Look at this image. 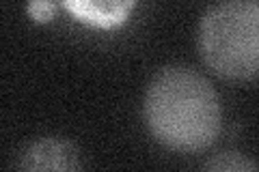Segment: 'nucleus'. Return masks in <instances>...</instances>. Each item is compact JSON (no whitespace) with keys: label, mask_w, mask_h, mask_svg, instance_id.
<instances>
[{"label":"nucleus","mask_w":259,"mask_h":172,"mask_svg":"<svg viewBox=\"0 0 259 172\" xmlns=\"http://www.w3.org/2000/svg\"><path fill=\"white\" fill-rule=\"evenodd\" d=\"M145 119L156 140L175 151L207 149L221 132L212 84L188 67H166L147 88Z\"/></svg>","instance_id":"1"},{"label":"nucleus","mask_w":259,"mask_h":172,"mask_svg":"<svg viewBox=\"0 0 259 172\" xmlns=\"http://www.w3.org/2000/svg\"><path fill=\"white\" fill-rule=\"evenodd\" d=\"M203 61L233 80L255 78L259 63L257 0H227L205 13L199 30Z\"/></svg>","instance_id":"2"},{"label":"nucleus","mask_w":259,"mask_h":172,"mask_svg":"<svg viewBox=\"0 0 259 172\" xmlns=\"http://www.w3.org/2000/svg\"><path fill=\"white\" fill-rule=\"evenodd\" d=\"M18 166L22 170H78V151L67 140L44 138L28 144Z\"/></svg>","instance_id":"3"},{"label":"nucleus","mask_w":259,"mask_h":172,"mask_svg":"<svg viewBox=\"0 0 259 172\" xmlns=\"http://www.w3.org/2000/svg\"><path fill=\"white\" fill-rule=\"evenodd\" d=\"M78 22L93 28H117L132 13L136 0H61Z\"/></svg>","instance_id":"4"},{"label":"nucleus","mask_w":259,"mask_h":172,"mask_svg":"<svg viewBox=\"0 0 259 172\" xmlns=\"http://www.w3.org/2000/svg\"><path fill=\"white\" fill-rule=\"evenodd\" d=\"M205 170H216V172H255L257 166L255 161L242 157L238 153H221L214 159L205 163Z\"/></svg>","instance_id":"5"},{"label":"nucleus","mask_w":259,"mask_h":172,"mask_svg":"<svg viewBox=\"0 0 259 172\" xmlns=\"http://www.w3.org/2000/svg\"><path fill=\"white\" fill-rule=\"evenodd\" d=\"M54 3L52 0H30L28 3V13H30V18L32 20H37V22H48V20H52V15H54Z\"/></svg>","instance_id":"6"}]
</instances>
